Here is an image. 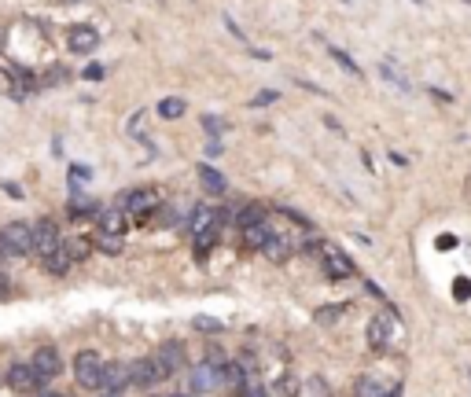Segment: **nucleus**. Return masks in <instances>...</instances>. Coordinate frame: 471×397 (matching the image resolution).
Returning <instances> with one entry per match:
<instances>
[{"mask_svg": "<svg viewBox=\"0 0 471 397\" xmlns=\"http://www.w3.org/2000/svg\"><path fill=\"white\" fill-rule=\"evenodd\" d=\"M368 350H376V353H383V350H394V342H398V335H401V316L394 313H376L368 320Z\"/></svg>", "mask_w": 471, "mask_h": 397, "instance_id": "1", "label": "nucleus"}, {"mask_svg": "<svg viewBox=\"0 0 471 397\" xmlns=\"http://www.w3.org/2000/svg\"><path fill=\"white\" fill-rule=\"evenodd\" d=\"M103 368H107V361L96 350L74 353V379H78V386H85V390H103Z\"/></svg>", "mask_w": 471, "mask_h": 397, "instance_id": "2", "label": "nucleus"}, {"mask_svg": "<svg viewBox=\"0 0 471 397\" xmlns=\"http://www.w3.org/2000/svg\"><path fill=\"white\" fill-rule=\"evenodd\" d=\"M118 206L129 213L133 221H147L158 206H163V199H158L155 188H133V191H122V195H118Z\"/></svg>", "mask_w": 471, "mask_h": 397, "instance_id": "3", "label": "nucleus"}, {"mask_svg": "<svg viewBox=\"0 0 471 397\" xmlns=\"http://www.w3.org/2000/svg\"><path fill=\"white\" fill-rule=\"evenodd\" d=\"M0 243L8 246L12 257H30L34 254V224H26V221L4 224V228H0Z\"/></svg>", "mask_w": 471, "mask_h": 397, "instance_id": "4", "label": "nucleus"}, {"mask_svg": "<svg viewBox=\"0 0 471 397\" xmlns=\"http://www.w3.org/2000/svg\"><path fill=\"white\" fill-rule=\"evenodd\" d=\"M4 383L12 386L15 394H37V390H45V383L37 379V372H34V364H30V361H15L12 368H8Z\"/></svg>", "mask_w": 471, "mask_h": 397, "instance_id": "5", "label": "nucleus"}, {"mask_svg": "<svg viewBox=\"0 0 471 397\" xmlns=\"http://www.w3.org/2000/svg\"><path fill=\"white\" fill-rule=\"evenodd\" d=\"M320 269H324V280L339 283V280H350V276H353V261L342 250H335V246L324 243V250H320Z\"/></svg>", "mask_w": 471, "mask_h": 397, "instance_id": "6", "label": "nucleus"}, {"mask_svg": "<svg viewBox=\"0 0 471 397\" xmlns=\"http://www.w3.org/2000/svg\"><path fill=\"white\" fill-rule=\"evenodd\" d=\"M129 379H133V386H140V390H151V386L166 383V375H163V368H158V361L151 353V357H136L129 364Z\"/></svg>", "mask_w": 471, "mask_h": 397, "instance_id": "7", "label": "nucleus"}, {"mask_svg": "<svg viewBox=\"0 0 471 397\" xmlns=\"http://www.w3.org/2000/svg\"><path fill=\"white\" fill-rule=\"evenodd\" d=\"M67 48L74 52V56H92V52L100 48V30L89 26V23L70 26V34H67Z\"/></svg>", "mask_w": 471, "mask_h": 397, "instance_id": "8", "label": "nucleus"}, {"mask_svg": "<svg viewBox=\"0 0 471 397\" xmlns=\"http://www.w3.org/2000/svg\"><path fill=\"white\" fill-rule=\"evenodd\" d=\"M30 364H34L37 379L45 383V386L63 372V357H59V350H56V346H41V350L34 353V357H30Z\"/></svg>", "mask_w": 471, "mask_h": 397, "instance_id": "9", "label": "nucleus"}, {"mask_svg": "<svg viewBox=\"0 0 471 397\" xmlns=\"http://www.w3.org/2000/svg\"><path fill=\"white\" fill-rule=\"evenodd\" d=\"M269 235H273V221L258 217V221H251V224H243V228H240V243H243V250H258L262 254V246L269 243Z\"/></svg>", "mask_w": 471, "mask_h": 397, "instance_id": "10", "label": "nucleus"}, {"mask_svg": "<svg viewBox=\"0 0 471 397\" xmlns=\"http://www.w3.org/2000/svg\"><path fill=\"white\" fill-rule=\"evenodd\" d=\"M96 232H107V235H125L129 232V213L122 206H103L96 213Z\"/></svg>", "mask_w": 471, "mask_h": 397, "instance_id": "11", "label": "nucleus"}, {"mask_svg": "<svg viewBox=\"0 0 471 397\" xmlns=\"http://www.w3.org/2000/svg\"><path fill=\"white\" fill-rule=\"evenodd\" d=\"M155 361H158V368H163L166 379H174V375L185 372V350H180V342H163V346L155 350Z\"/></svg>", "mask_w": 471, "mask_h": 397, "instance_id": "12", "label": "nucleus"}, {"mask_svg": "<svg viewBox=\"0 0 471 397\" xmlns=\"http://www.w3.org/2000/svg\"><path fill=\"white\" fill-rule=\"evenodd\" d=\"M188 383H191V390H196V394H210V390H218V386H221V368H218V364H210V361H202L199 368H191Z\"/></svg>", "mask_w": 471, "mask_h": 397, "instance_id": "13", "label": "nucleus"}, {"mask_svg": "<svg viewBox=\"0 0 471 397\" xmlns=\"http://www.w3.org/2000/svg\"><path fill=\"white\" fill-rule=\"evenodd\" d=\"M63 239H59V228H56V221H37L34 224V254L37 257H45L48 250H56V246H59Z\"/></svg>", "mask_w": 471, "mask_h": 397, "instance_id": "14", "label": "nucleus"}, {"mask_svg": "<svg viewBox=\"0 0 471 397\" xmlns=\"http://www.w3.org/2000/svg\"><path fill=\"white\" fill-rule=\"evenodd\" d=\"M41 269H45L48 276H67L74 269V254H70V246L67 243H59L56 250H48L45 257H41Z\"/></svg>", "mask_w": 471, "mask_h": 397, "instance_id": "15", "label": "nucleus"}, {"mask_svg": "<svg viewBox=\"0 0 471 397\" xmlns=\"http://www.w3.org/2000/svg\"><path fill=\"white\" fill-rule=\"evenodd\" d=\"M125 386H133V379H129V364H122V361L107 364V368H103V390L111 394V397H122Z\"/></svg>", "mask_w": 471, "mask_h": 397, "instance_id": "16", "label": "nucleus"}, {"mask_svg": "<svg viewBox=\"0 0 471 397\" xmlns=\"http://www.w3.org/2000/svg\"><path fill=\"white\" fill-rule=\"evenodd\" d=\"M390 386H394V383H390ZM390 386H387V379H383L379 372H365V375L357 379V386H353V397H387Z\"/></svg>", "mask_w": 471, "mask_h": 397, "instance_id": "17", "label": "nucleus"}, {"mask_svg": "<svg viewBox=\"0 0 471 397\" xmlns=\"http://www.w3.org/2000/svg\"><path fill=\"white\" fill-rule=\"evenodd\" d=\"M199 184H202V191H207L210 199H221L224 191H229V180L221 177V169H213L210 162H202L199 166Z\"/></svg>", "mask_w": 471, "mask_h": 397, "instance_id": "18", "label": "nucleus"}, {"mask_svg": "<svg viewBox=\"0 0 471 397\" xmlns=\"http://www.w3.org/2000/svg\"><path fill=\"white\" fill-rule=\"evenodd\" d=\"M70 191H74V195H70V202H67L70 217H96V213L103 210V206H100V202H96V199L81 195V191H78V184H70Z\"/></svg>", "mask_w": 471, "mask_h": 397, "instance_id": "19", "label": "nucleus"}, {"mask_svg": "<svg viewBox=\"0 0 471 397\" xmlns=\"http://www.w3.org/2000/svg\"><path fill=\"white\" fill-rule=\"evenodd\" d=\"M247 383H251V379H247V372H243L240 364H224V368H221V386H224V390H236V394H240Z\"/></svg>", "mask_w": 471, "mask_h": 397, "instance_id": "20", "label": "nucleus"}, {"mask_svg": "<svg viewBox=\"0 0 471 397\" xmlns=\"http://www.w3.org/2000/svg\"><path fill=\"white\" fill-rule=\"evenodd\" d=\"M155 111H158V118H166V122H174V118H180V114L188 111V103L180 100V96H166V100H158V107H155Z\"/></svg>", "mask_w": 471, "mask_h": 397, "instance_id": "21", "label": "nucleus"}, {"mask_svg": "<svg viewBox=\"0 0 471 397\" xmlns=\"http://www.w3.org/2000/svg\"><path fill=\"white\" fill-rule=\"evenodd\" d=\"M328 56H331V59H335V63H339V67H342V70H346V74H350V78H357V81H361V78H365V70H361V67H357V63H353V59H350V56H346V52H342V48H335V45H328Z\"/></svg>", "mask_w": 471, "mask_h": 397, "instance_id": "22", "label": "nucleus"}, {"mask_svg": "<svg viewBox=\"0 0 471 397\" xmlns=\"http://www.w3.org/2000/svg\"><path fill=\"white\" fill-rule=\"evenodd\" d=\"M92 246H96V250H103V254H122V235H107V232H96Z\"/></svg>", "mask_w": 471, "mask_h": 397, "instance_id": "23", "label": "nucleus"}, {"mask_svg": "<svg viewBox=\"0 0 471 397\" xmlns=\"http://www.w3.org/2000/svg\"><path fill=\"white\" fill-rule=\"evenodd\" d=\"M379 78H383V81H390V85H394V89H398V92H412V85L405 81L401 74L390 67V63H379Z\"/></svg>", "mask_w": 471, "mask_h": 397, "instance_id": "24", "label": "nucleus"}, {"mask_svg": "<svg viewBox=\"0 0 471 397\" xmlns=\"http://www.w3.org/2000/svg\"><path fill=\"white\" fill-rule=\"evenodd\" d=\"M346 302H339V305H320L317 309V324H335V320L342 316V313H346Z\"/></svg>", "mask_w": 471, "mask_h": 397, "instance_id": "25", "label": "nucleus"}, {"mask_svg": "<svg viewBox=\"0 0 471 397\" xmlns=\"http://www.w3.org/2000/svg\"><path fill=\"white\" fill-rule=\"evenodd\" d=\"M202 129H207L210 136H221V133H224V118H218V114H202Z\"/></svg>", "mask_w": 471, "mask_h": 397, "instance_id": "26", "label": "nucleus"}, {"mask_svg": "<svg viewBox=\"0 0 471 397\" xmlns=\"http://www.w3.org/2000/svg\"><path fill=\"white\" fill-rule=\"evenodd\" d=\"M67 246H70L74 261H85V257H89V250H92V243H89V239H70Z\"/></svg>", "mask_w": 471, "mask_h": 397, "instance_id": "27", "label": "nucleus"}, {"mask_svg": "<svg viewBox=\"0 0 471 397\" xmlns=\"http://www.w3.org/2000/svg\"><path fill=\"white\" fill-rule=\"evenodd\" d=\"M196 331H210V335H218V331H224L221 320H210V316H196Z\"/></svg>", "mask_w": 471, "mask_h": 397, "instance_id": "28", "label": "nucleus"}, {"mask_svg": "<svg viewBox=\"0 0 471 397\" xmlns=\"http://www.w3.org/2000/svg\"><path fill=\"white\" fill-rule=\"evenodd\" d=\"M81 180H92V169L81 166V162H74L70 166V184H81Z\"/></svg>", "mask_w": 471, "mask_h": 397, "instance_id": "29", "label": "nucleus"}, {"mask_svg": "<svg viewBox=\"0 0 471 397\" xmlns=\"http://www.w3.org/2000/svg\"><path fill=\"white\" fill-rule=\"evenodd\" d=\"M276 100H280V92H276V89H265V92H258V96L251 100V107H269V103H276Z\"/></svg>", "mask_w": 471, "mask_h": 397, "instance_id": "30", "label": "nucleus"}, {"mask_svg": "<svg viewBox=\"0 0 471 397\" xmlns=\"http://www.w3.org/2000/svg\"><path fill=\"white\" fill-rule=\"evenodd\" d=\"M103 74H107V70L100 67V63H89V67H85V74H81V78H85V81H100Z\"/></svg>", "mask_w": 471, "mask_h": 397, "instance_id": "31", "label": "nucleus"}, {"mask_svg": "<svg viewBox=\"0 0 471 397\" xmlns=\"http://www.w3.org/2000/svg\"><path fill=\"white\" fill-rule=\"evenodd\" d=\"M280 394L295 397V394H298V379H291V375H284V379H280Z\"/></svg>", "mask_w": 471, "mask_h": 397, "instance_id": "32", "label": "nucleus"}, {"mask_svg": "<svg viewBox=\"0 0 471 397\" xmlns=\"http://www.w3.org/2000/svg\"><path fill=\"white\" fill-rule=\"evenodd\" d=\"M224 30H229V34H232L236 41H247V34H243V30H240V26L232 23V15H224Z\"/></svg>", "mask_w": 471, "mask_h": 397, "instance_id": "33", "label": "nucleus"}, {"mask_svg": "<svg viewBox=\"0 0 471 397\" xmlns=\"http://www.w3.org/2000/svg\"><path fill=\"white\" fill-rule=\"evenodd\" d=\"M221 151H224V147H221V136H210V144H207V155H210V158H218Z\"/></svg>", "mask_w": 471, "mask_h": 397, "instance_id": "34", "label": "nucleus"}, {"mask_svg": "<svg viewBox=\"0 0 471 397\" xmlns=\"http://www.w3.org/2000/svg\"><path fill=\"white\" fill-rule=\"evenodd\" d=\"M144 114H147V111H136V114L129 118V133H140V125H144Z\"/></svg>", "mask_w": 471, "mask_h": 397, "instance_id": "35", "label": "nucleus"}, {"mask_svg": "<svg viewBox=\"0 0 471 397\" xmlns=\"http://www.w3.org/2000/svg\"><path fill=\"white\" fill-rule=\"evenodd\" d=\"M4 191H8V195H15V199H23V188L12 184V180H4Z\"/></svg>", "mask_w": 471, "mask_h": 397, "instance_id": "36", "label": "nucleus"}, {"mask_svg": "<svg viewBox=\"0 0 471 397\" xmlns=\"http://www.w3.org/2000/svg\"><path fill=\"white\" fill-rule=\"evenodd\" d=\"M390 162H394V166H409V158L398 155V151H390Z\"/></svg>", "mask_w": 471, "mask_h": 397, "instance_id": "37", "label": "nucleus"}, {"mask_svg": "<svg viewBox=\"0 0 471 397\" xmlns=\"http://www.w3.org/2000/svg\"><path fill=\"white\" fill-rule=\"evenodd\" d=\"M431 96H435V100H442V103H449V100H453V96H449V92H442V89H431Z\"/></svg>", "mask_w": 471, "mask_h": 397, "instance_id": "38", "label": "nucleus"}, {"mask_svg": "<svg viewBox=\"0 0 471 397\" xmlns=\"http://www.w3.org/2000/svg\"><path fill=\"white\" fill-rule=\"evenodd\" d=\"M401 390H405L401 379H394V386H390V394H387V397H401Z\"/></svg>", "mask_w": 471, "mask_h": 397, "instance_id": "39", "label": "nucleus"}, {"mask_svg": "<svg viewBox=\"0 0 471 397\" xmlns=\"http://www.w3.org/2000/svg\"><path fill=\"white\" fill-rule=\"evenodd\" d=\"M45 397H63V394H45Z\"/></svg>", "mask_w": 471, "mask_h": 397, "instance_id": "40", "label": "nucleus"}, {"mask_svg": "<svg viewBox=\"0 0 471 397\" xmlns=\"http://www.w3.org/2000/svg\"><path fill=\"white\" fill-rule=\"evenodd\" d=\"M468 383H471V372H468Z\"/></svg>", "mask_w": 471, "mask_h": 397, "instance_id": "41", "label": "nucleus"}, {"mask_svg": "<svg viewBox=\"0 0 471 397\" xmlns=\"http://www.w3.org/2000/svg\"><path fill=\"white\" fill-rule=\"evenodd\" d=\"M174 397H185V394H174Z\"/></svg>", "mask_w": 471, "mask_h": 397, "instance_id": "42", "label": "nucleus"}, {"mask_svg": "<svg viewBox=\"0 0 471 397\" xmlns=\"http://www.w3.org/2000/svg\"><path fill=\"white\" fill-rule=\"evenodd\" d=\"M416 4H423V0H416Z\"/></svg>", "mask_w": 471, "mask_h": 397, "instance_id": "43", "label": "nucleus"}, {"mask_svg": "<svg viewBox=\"0 0 471 397\" xmlns=\"http://www.w3.org/2000/svg\"><path fill=\"white\" fill-rule=\"evenodd\" d=\"M158 4H163V0H158Z\"/></svg>", "mask_w": 471, "mask_h": 397, "instance_id": "44", "label": "nucleus"}]
</instances>
